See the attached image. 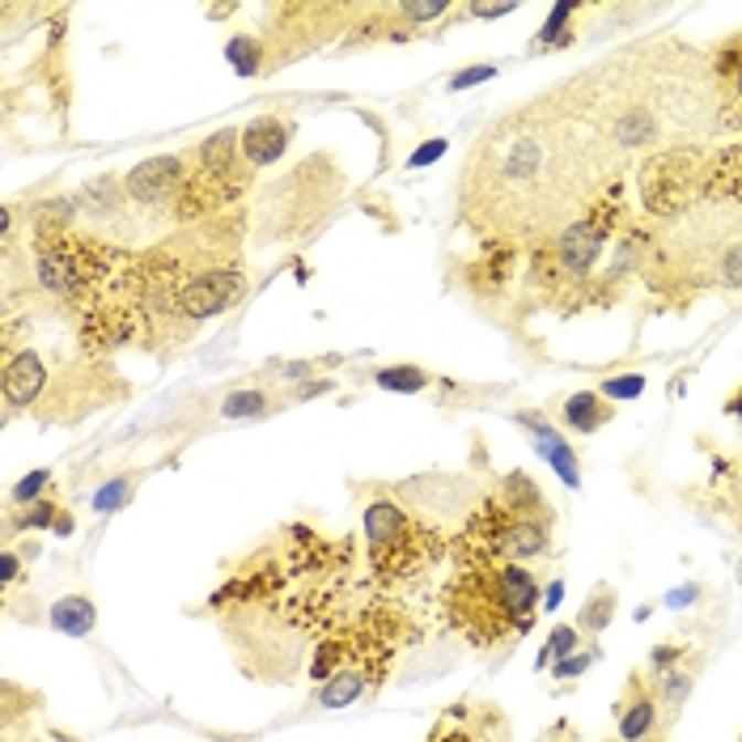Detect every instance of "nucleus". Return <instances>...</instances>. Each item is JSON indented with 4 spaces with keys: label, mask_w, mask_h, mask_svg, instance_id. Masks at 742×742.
<instances>
[{
    "label": "nucleus",
    "mask_w": 742,
    "mask_h": 742,
    "mask_svg": "<svg viewBox=\"0 0 742 742\" xmlns=\"http://www.w3.org/2000/svg\"><path fill=\"white\" fill-rule=\"evenodd\" d=\"M128 289L149 314L153 335H187L247 298V268L238 255V221L213 217L140 250Z\"/></svg>",
    "instance_id": "1"
},
{
    "label": "nucleus",
    "mask_w": 742,
    "mask_h": 742,
    "mask_svg": "<svg viewBox=\"0 0 742 742\" xmlns=\"http://www.w3.org/2000/svg\"><path fill=\"white\" fill-rule=\"evenodd\" d=\"M539 611V581L526 564H463L441 590V615L475 649L509 645Z\"/></svg>",
    "instance_id": "2"
},
{
    "label": "nucleus",
    "mask_w": 742,
    "mask_h": 742,
    "mask_svg": "<svg viewBox=\"0 0 742 742\" xmlns=\"http://www.w3.org/2000/svg\"><path fill=\"white\" fill-rule=\"evenodd\" d=\"M548 501L544 493L526 480V475H509L505 493L484 501L467 526L454 535L450 556L454 569L463 564H523L548 551L551 523H548Z\"/></svg>",
    "instance_id": "3"
},
{
    "label": "nucleus",
    "mask_w": 742,
    "mask_h": 742,
    "mask_svg": "<svg viewBox=\"0 0 742 742\" xmlns=\"http://www.w3.org/2000/svg\"><path fill=\"white\" fill-rule=\"evenodd\" d=\"M132 250L115 247L107 238L77 234V229H34V276L39 284L68 302L77 314L89 310L103 293H110L128 268H132Z\"/></svg>",
    "instance_id": "4"
},
{
    "label": "nucleus",
    "mask_w": 742,
    "mask_h": 742,
    "mask_svg": "<svg viewBox=\"0 0 742 742\" xmlns=\"http://www.w3.org/2000/svg\"><path fill=\"white\" fill-rule=\"evenodd\" d=\"M365 551H369V573L378 585H404L424 578L441 556L450 551L438 526L420 523L399 501H369L365 505Z\"/></svg>",
    "instance_id": "5"
},
{
    "label": "nucleus",
    "mask_w": 742,
    "mask_h": 742,
    "mask_svg": "<svg viewBox=\"0 0 742 742\" xmlns=\"http://www.w3.org/2000/svg\"><path fill=\"white\" fill-rule=\"evenodd\" d=\"M183 158H187V183H183V204H179L183 225L213 221L221 208L247 195L255 165L243 158V128H221Z\"/></svg>",
    "instance_id": "6"
},
{
    "label": "nucleus",
    "mask_w": 742,
    "mask_h": 742,
    "mask_svg": "<svg viewBox=\"0 0 742 742\" xmlns=\"http://www.w3.org/2000/svg\"><path fill=\"white\" fill-rule=\"evenodd\" d=\"M611 221H615V204L611 208H590L585 217L564 225L548 247L535 255V280L544 284H569V280H585L590 268L599 264L606 238H611Z\"/></svg>",
    "instance_id": "7"
},
{
    "label": "nucleus",
    "mask_w": 742,
    "mask_h": 742,
    "mask_svg": "<svg viewBox=\"0 0 742 742\" xmlns=\"http://www.w3.org/2000/svg\"><path fill=\"white\" fill-rule=\"evenodd\" d=\"M183 183H187V158H149L123 174V187L132 195V208L144 217L179 221L183 204Z\"/></svg>",
    "instance_id": "8"
},
{
    "label": "nucleus",
    "mask_w": 742,
    "mask_h": 742,
    "mask_svg": "<svg viewBox=\"0 0 742 742\" xmlns=\"http://www.w3.org/2000/svg\"><path fill=\"white\" fill-rule=\"evenodd\" d=\"M700 158L696 153H666V158H654V162L641 170V200L649 213H679L684 204L691 200L696 183H700Z\"/></svg>",
    "instance_id": "9"
},
{
    "label": "nucleus",
    "mask_w": 742,
    "mask_h": 742,
    "mask_svg": "<svg viewBox=\"0 0 742 742\" xmlns=\"http://www.w3.org/2000/svg\"><path fill=\"white\" fill-rule=\"evenodd\" d=\"M514 420H518L526 433H530V445L539 450V459H544V463H548V467L556 471L569 488H578L581 463H578V454H573V445H569V438H560L544 412H518Z\"/></svg>",
    "instance_id": "10"
},
{
    "label": "nucleus",
    "mask_w": 742,
    "mask_h": 742,
    "mask_svg": "<svg viewBox=\"0 0 742 742\" xmlns=\"http://www.w3.org/2000/svg\"><path fill=\"white\" fill-rule=\"evenodd\" d=\"M47 390V365L39 353H9L4 357V404H9V412H18V408H30V404H39V395Z\"/></svg>",
    "instance_id": "11"
},
{
    "label": "nucleus",
    "mask_w": 742,
    "mask_h": 742,
    "mask_svg": "<svg viewBox=\"0 0 742 742\" xmlns=\"http://www.w3.org/2000/svg\"><path fill=\"white\" fill-rule=\"evenodd\" d=\"M293 119H284V115H259V119H250L247 128H243V158L250 165H272L284 158V149H289V140H293Z\"/></svg>",
    "instance_id": "12"
},
{
    "label": "nucleus",
    "mask_w": 742,
    "mask_h": 742,
    "mask_svg": "<svg viewBox=\"0 0 742 742\" xmlns=\"http://www.w3.org/2000/svg\"><path fill=\"white\" fill-rule=\"evenodd\" d=\"M658 696L645 688H636L633 684V696L620 705V739L624 742H645L654 734V725H658Z\"/></svg>",
    "instance_id": "13"
},
{
    "label": "nucleus",
    "mask_w": 742,
    "mask_h": 742,
    "mask_svg": "<svg viewBox=\"0 0 742 742\" xmlns=\"http://www.w3.org/2000/svg\"><path fill=\"white\" fill-rule=\"evenodd\" d=\"M52 628L64 636H89L98 628V606L89 603L85 594H68V599H60L52 603Z\"/></svg>",
    "instance_id": "14"
},
{
    "label": "nucleus",
    "mask_w": 742,
    "mask_h": 742,
    "mask_svg": "<svg viewBox=\"0 0 742 742\" xmlns=\"http://www.w3.org/2000/svg\"><path fill=\"white\" fill-rule=\"evenodd\" d=\"M564 420H569L573 433H599L611 420V404H606L603 395H594V390H581V395L564 399Z\"/></svg>",
    "instance_id": "15"
},
{
    "label": "nucleus",
    "mask_w": 742,
    "mask_h": 742,
    "mask_svg": "<svg viewBox=\"0 0 742 742\" xmlns=\"http://www.w3.org/2000/svg\"><path fill=\"white\" fill-rule=\"evenodd\" d=\"M225 60L243 73V77H255V73H264V64H268V47H264V39H255V34H234L229 43H225ZM272 68V64H268Z\"/></svg>",
    "instance_id": "16"
},
{
    "label": "nucleus",
    "mask_w": 742,
    "mask_h": 742,
    "mask_svg": "<svg viewBox=\"0 0 742 742\" xmlns=\"http://www.w3.org/2000/svg\"><path fill=\"white\" fill-rule=\"evenodd\" d=\"M705 183L725 200H742V149H730L713 162V174L705 170Z\"/></svg>",
    "instance_id": "17"
},
{
    "label": "nucleus",
    "mask_w": 742,
    "mask_h": 742,
    "mask_svg": "<svg viewBox=\"0 0 742 742\" xmlns=\"http://www.w3.org/2000/svg\"><path fill=\"white\" fill-rule=\"evenodd\" d=\"M573 13H578V4H551L548 22L539 30V39H535V47H569L573 43Z\"/></svg>",
    "instance_id": "18"
},
{
    "label": "nucleus",
    "mask_w": 742,
    "mask_h": 742,
    "mask_svg": "<svg viewBox=\"0 0 742 742\" xmlns=\"http://www.w3.org/2000/svg\"><path fill=\"white\" fill-rule=\"evenodd\" d=\"M611 615H615V590H594V594H590V603L581 606L578 633H590V636L606 633Z\"/></svg>",
    "instance_id": "19"
},
{
    "label": "nucleus",
    "mask_w": 742,
    "mask_h": 742,
    "mask_svg": "<svg viewBox=\"0 0 742 742\" xmlns=\"http://www.w3.org/2000/svg\"><path fill=\"white\" fill-rule=\"evenodd\" d=\"M374 383L383 390H395V395H416V390L429 386V374L420 365H386V369L374 374Z\"/></svg>",
    "instance_id": "20"
},
{
    "label": "nucleus",
    "mask_w": 742,
    "mask_h": 742,
    "mask_svg": "<svg viewBox=\"0 0 742 742\" xmlns=\"http://www.w3.org/2000/svg\"><path fill=\"white\" fill-rule=\"evenodd\" d=\"M22 514H13V523H22L26 530H43V526H52L60 523V514H64V505H55L52 496H39L34 505H18Z\"/></svg>",
    "instance_id": "21"
},
{
    "label": "nucleus",
    "mask_w": 742,
    "mask_h": 742,
    "mask_svg": "<svg viewBox=\"0 0 742 742\" xmlns=\"http://www.w3.org/2000/svg\"><path fill=\"white\" fill-rule=\"evenodd\" d=\"M688 696H691V675L688 670H666L662 675V709L666 713H679L684 705H688Z\"/></svg>",
    "instance_id": "22"
},
{
    "label": "nucleus",
    "mask_w": 742,
    "mask_h": 742,
    "mask_svg": "<svg viewBox=\"0 0 742 742\" xmlns=\"http://www.w3.org/2000/svg\"><path fill=\"white\" fill-rule=\"evenodd\" d=\"M268 404H272V399H268L264 390H238V395H229V399H225V408H221V412L229 416V420H247V416L268 412Z\"/></svg>",
    "instance_id": "23"
},
{
    "label": "nucleus",
    "mask_w": 742,
    "mask_h": 742,
    "mask_svg": "<svg viewBox=\"0 0 742 742\" xmlns=\"http://www.w3.org/2000/svg\"><path fill=\"white\" fill-rule=\"evenodd\" d=\"M641 390H645L641 374H615V378H606L599 395H603L606 404H628V399H641Z\"/></svg>",
    "instance_id": "24"
},
{
    "label": "nucleus",
    "mask_w": 742,
    "mask_h": 742,
    "mask_svg": "<svg viewBox=\"0 0 742 742\" xmlns=\"http://www.w3.org/2000/svg\"><path fill=\"white\" fill-rule=\"evenodd\" d=\"M445 13H450L445 0H404V4H399V18L412 22V26H420V22H438V18H445Z\"/></svg>",
    "instance_id": "25"
},
{
    "label": "nucleus",
    "mask_w": 742,
    "mask_h": 742,
    "mask_svg": "<svg viewBox=\"0 0 742 742\" xmlns=\"http://www.w3.org/2000/svg\"><path fill=\"white\" fill-rule=\"evenodd\" d=\"M128 493H132V480H115V484H107V488H98L94 509H98V514H115V509L128 501Z\"/></svg>",
    "instance_id": "26"
},
{
    "label": "nucleus",
    "mask_w": 742,
    "mask_h": 742,
    "mask_svg": "<svg viewBox=\"0 0 742 742\" xmlns=\"http://www.w3.org/2000/svg\"><path fill=\"white\" fill-rule=\"evenodd\" d=\"M47 484H52V471H34V475H26V480L13 488V505H34Z\"/></svg>",
    "instance_id": "27"
},
{
    "label": "nucleus",
    "mask_w": 742,
    "mask_h": 742,
    "mask_svg": "<svg viewBox=\"0 0 742 742\" xmlns=\"http://www.w3.org/2000/svg\"><path fill=\"white\" fill-rule=\"evenodd\" d=\"M578 645H581V633L578 628H569V624H560L548 641L551 658H573V649H578Z\"/></svg>",
    "instance_id": "28"
},
{
    "label": "nucleus",
    "mask_w": 742,
    "mask_h": 742,
    "mask_svg": "<svg viewBox=\"0 0 742 742\" xmlns=\"http://www.w3.org/2000/svg\"><path fill=\"white\" fill-rule=\"evenodd\" d=\"M493 77H496V64H480V68H463V73H454V77H450V89H467V85L493 82Z\"/></svg>",
    "instance_id": "29"
},
{
    "label": "nucleus",
    "mask_w": 742,
    "mask_h": 742,
    "mask_svg": "<svg viewBox=\"0 0 742 742\" xmlns=\"http://www.w3.org/2000/svg\"><path fill=\"white\" fill-rule=\"evenodd\" d=\"M441 153H445V140H424V144H420V149H416L412 158H408V165H412V170H420V165L438 162Z\"/></svg>",
    "instance_id": "30"
},
{
    "label": "nucleus",
    "mask_w": 742,
    "mask_h": 742,
    "mask_svg": "<svg viewBox=\"0 0 742 742\" xmlns=\"http://www.w3.org/2000/svg\"><path fill=\"white\" fill-rule=\"evenodd\" d=\"M590 662H594V654H573V658H560V662H556V679H578Z\"/></svg>",
    "instance_id": "31"
},
{
    "label": "nucleus",
    "mask_w": 742,
    "mask_h": 742,
    "mask_svg": "<svg viewBox=\"0 0 742 742\" xmlns=\"http://www.w3.org/2000/svg\"><path fill=\"white\" fill-rule=\"evenodd\" d=\"M730 119L742 123V60L739 68H734V77H730Z\"/></svg>",
    "instance_id": "32"
},
{
    "label": "nucleus",
    "mask_w": 742,
    "mask_h": 742,
    "mask_svg": "<svg viewBox=\"0 0 742 742\" xmlns=\"http://www.w3.org/2000/svg\"><path fill=\"white\" fill-rule=\"evenodd\" d=\"M696 599H700V585H679L666 594V606H691Z\"/></svg>",
    "instance_id": "33"
},
{
    "label": "nucleus",
    "mask_w": 742,
    "mask_h": 742,
    "mask_svg": "<svg viewBox=\"0 0 742 742\" xmlns=\"http://www.w3.org/2000/svg\"><path fill=\"white\" fill-rule=\"evenodd\" d=\"M518 4H471V18H509Z\"/></svg>",
    "instance_id": "34"
},
{
    "label": "nucleus",
    "mask_w": 742,
    "mask_h": 742,
    "mask_svg": "<svg viewBox=\"0 0 742 742\" xmlns=\"http://www.w3.org/2000/svg\"><path fill=\"white\" fill-rule=\"evenodd\" d=\"M18 573H22V560H18V551L4 548V581L13 585V581H18Z\"/></svg>",
    "instance_id": "35"
},
{
    "label": "nucleus",
    "mask_w": 742,
    "mask_h": 742,
    "mask_svg": "<svg viewBox=\"0 0 742 742\" xmlns=\"http://www.w3.org/2000/svg\"><path fill=\"white\" fill-rule=\"evenodd\" d=\"M560 599H564V581H551L548 590H544V611H556Z\"/></svg>",
    "instance_id": "36"
},
{
    "label": "nucleus",
    "mask_w": 742,
    "mask_h": 742,
    "mask_svg": "<svg viewBox=\"0 0 742 742\" xmlns=\"http://www.w3.org/2000/svg\"><path fill=\"white\" fill-rule=\"evenodd\" d=\"M433 742H438V739H433ZM450 742H463V739H450Z\"/></svg>",
    "instance_id": "37"
},
{
    "label": "nucleus",
    "mask_w": 742,
    "mask_h": 742,
    "mask_svg": "<svg viewBox=\"0 0 742 742\" xmlns=\"http://www.w3.org/2000/svg\"><path fill=\"white\" fill-rule=\"evenodd\" d=\"M739 578H742V564H739Z\"/></svg>",
    "instance_id": "38"
}]
</instances>
